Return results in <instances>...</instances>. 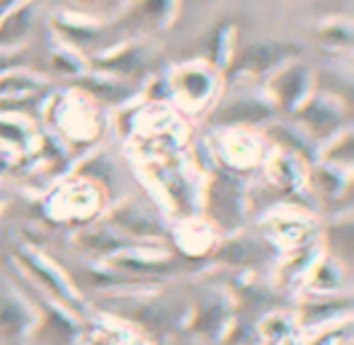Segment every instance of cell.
<instances>
[{"label":"cell","instance_id":"obj_1","mask_svg":"<svg viewBox=\"0 0 354 345\" xmlns=\"http://www.w3.org/2000/svg\"><path fill=\"white\" fill-rule=\"evenodd\" d=\"M167 8V0H141L138 8L131 12V25L133 27H148V25H156L158 20L162 17Z\"/></svg>","mask_w":354,"mask_h":345},{"label":"cell","instance_id":"obj_2","mask_svg":"<svg viewBox=\"0 0 354 345\" xmlns=\"http://www.w3.org/2000/svg\"><path fill=\"white\" fill-rule=\"evenodd\" d=\"M272 59H274V56L270 54V49L260 46V49L248 51L245 59H243V66H248V69H252V71H262V69H267V66L272 64Z\"/></svg>","mask_w":354,"mask_h":345}]
</instances>
